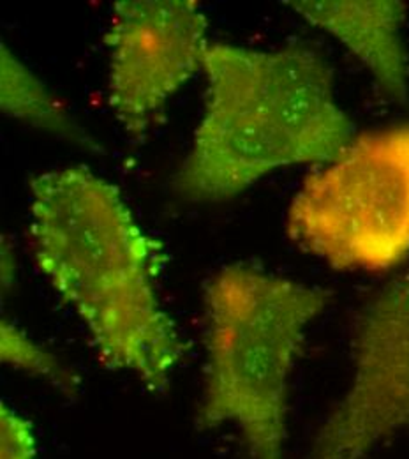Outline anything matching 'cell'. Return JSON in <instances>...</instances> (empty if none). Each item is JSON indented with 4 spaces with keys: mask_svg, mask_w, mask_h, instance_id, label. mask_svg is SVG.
I'll return each instance as SVG.
<instances>
[{
    "mask_svg": "<svg viewBox=\"0 0 409 459\" xmlns=\"http://www.w3.org/2000/svg\"><path fill=\"white\" fill-rule=\"evenodd\" d=\"M30 235L39 271L85 325L101 364L166 393L187 344L158 290L165 246L117 186L76 167L39 173Z\"/></svg>",
    "mask_w": 409,
    "mask_h": 459,
    "instance_id": "6da1fadb",
    "label": "cell"
},
{
    "mask_svg": "<svg viewBox=\"0 0 409 459\" xmlns=\"http://www.w3.org/2000/svg\"><path fill=\"white\" fill-rule=\"evenodd\" d=\"M203 71L205 110L174 177L187 202H226L274 170L321 167L353 138L334 71L314 50L210 43Z\"/></svg>",
    "mask_w": 409,
    "mask_h": 459,
    "instance_id": "7a4b0ae2",
    "label": "cell"
},
{
    "mask_svg": "<svg viewBox=\"0 0 409 459\" xmlns=\"http://www.w3.org/2000/svg\"><path fill=\"white\" fill-rule=\"evenodd\" d=\"M327 288L258 267L221 269L205 290L207 364L196 426H234L251 459H286L290 380Z\"/></svg>",
    "mask_w": 409,
    "mask_h": 459,
    "instance_id": "3957f363",
    "label": "cell"
},
{
    "mask_svg": "<svg viewBox=\"0 0 409 459\" xmlns=\"http://www.w3.org/2000/svg\"><path fill=\"white\" fill-rule=\"evenodd\" d=\"M286 233L336 271L385 273L409 258V122L362 133L300 184Z\"/></svg>",
    "mask_w": 409,
    "mask_h": 459,
    "instance_id": "277c9868",
    "label": "cell"
},
{
    "mask_svg": "<svg viewBox=\"0 0 409 459\" xmlns=\"http://www.w3.org/2000/svg\"><path fill=\"white\" fill-rule=\"evenodd\" d=\"M348 389L320 424L309 459H365L409 428V265L362 307Z\"/></svg>",
    "mask_w": 409,
    "mask_h": 459,
    "instance_id": "5b68a950",
    "label": "cell"
},
{
    "mask_svg": "<svg viewBox=\"0 0 409 459\" xmlns=\"http://www.w3.org/2000/svg\"><path fill=\"white\" fill-rule=\"evenodd\" d=\"M209 22L194 0H120L105 36L108 101L122 129L140 138L200 67Z\"/></svg>",
    "mask_w": 409,
    "mask_h": 459,
    "instance_id": "8992f818",
    "label": "cell"
},
{
    "mask_svg": "<svg viewBox=\"0 0 409 459\" xmlns=\"http://www.w3.org/2000/svg\"><path fill=\"white\" fill-rule=\"evenodd\" d=\"M285 4L345 45L367 67L388 100L397 103L408 100L409 56L403 36L408 5L405 2L290 0Z\"/></svg>",
    "mask_w": 409,
    "mask_h": 459,
    "instance_id": "52a82bcc",
    "label": "cell"
},
{
    "mask_svg": "<svg viewBox=\"0 0 409 459\" xmlns=\"http://www.w3.org/2000/svg\"><path fill=\"white\" fill-rule=\"evenodd\" d=\"M0 108L11 118L96 149L94 140L76 126L47 83L4 43L0 50Z\"/></svg>",
    "mask_w": 409,
    "mask_h": 459,
    "instance_id": "ba28073f",
    "label": "cell"
},
{
    "mask_svg": "<svg viewBox=\"0 0 409 459\" xmlns=\"http://www.w3.org/2000/svg\"><path fill=\"white\" fill-rule=\"evenodd\" d=\"M0 357L5 364L48 382L67 398L78 393L80 382L74 373L62 366L45 346L36 343L25 331L5 318L0 322Z\"/></svg>",
    "mask_w": 409,
    "mask_h": 459,
    "instance_id": "9c48e42d",
    "label": "cell"
},
{
    "mask_svg": "<svg viewBox=\"0 0 409 459\" xmlns=\"http://www.w3.org/2000/svg\"><path fill=\"white\" fill-rule=\"evenodd\" d=\"M0 459H39L32 422L5 403L0 406Z\"/></svg>",
    "mask_w": 409,
    "mask_h": 459,
    "instance_id": "30bf717a",
    "label": "cell"
},
{
    "mask_svg": "<svg viewBox=\"0 0 409 459\" xmlns=\"http://www.w3.org/2000/svg\"><path fill=\"white\" fill-rule=\"evenodd\" d=\"M14 256H13V249L9 244H5V238L2 240V288L11 287L13 280H14Z\"/></svg>",
    "mask_w": 409,
    "mask_h": 459,
    "instance_id": "8fae6325",
    "label": "cell"
}]
</instances>
